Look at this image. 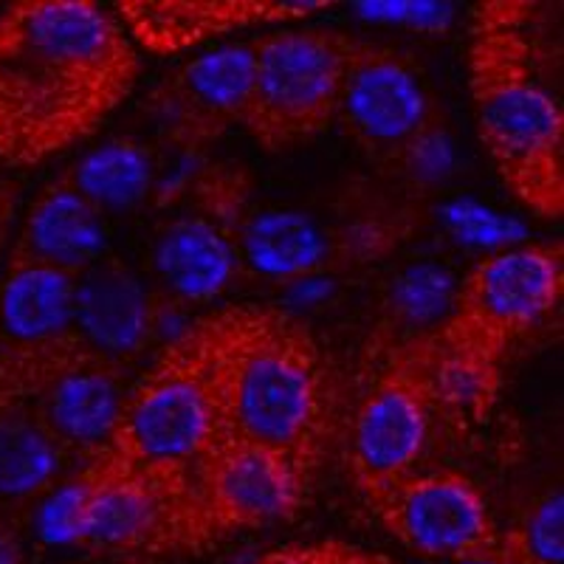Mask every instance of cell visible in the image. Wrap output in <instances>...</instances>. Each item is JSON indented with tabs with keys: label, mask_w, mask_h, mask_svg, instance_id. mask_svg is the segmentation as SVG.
<instances>
[{
	"label": "cell",
	"mask_w": 564,
	"mask_h": 564,
	"mask_svg": "<svg viewBox=\"0 0 564 564\" xmlns=\"http://www.w3.org/2000/svg\"><path fill=\"white\" fill-rule=\"evenodd\" d=\"M122 23L90 0L0 12V164L34 167L97 133L139 79Z\"/></svg>",
	"instance_id": "6da1fadb"
},
{
	"label": "cell",
	"mask_w": 564,
	"mask_h": 564,
	"mask_svg": "<svg viewBox=\"0 0 564 564\" xmlns=\"http://www.w3.org/2000/svg\"><path fill=\"white\" fill-rule=\"evenodd\" d=\"M181 336L204 372L220 437L280 452L311 480L336 432V384L305 325L271 305H226Z\"/></svg>",
	"instance_id": "7a4b0ae2"
},
{
	"label": "cell",
	"mask_w": 564,
	"mask_h": 564,
	"mask_svg": "<svg viewBox=\"0 0 564 564\" xmlns=\"http://www.w3.org/2000/svg\"><path fill=\"white\" fill-rule=\"evenodd\" d=\"M522 7L480 9L468 45V85L494 167L528 209L558 218L564 209V119L533 68Z\"/></svg>",
	"instance_id": "3957f363"
},
{
	"label": "cell",
	"mask_w": 564,
	"mask_h": 564,
	"mask_svg": "<svg viewBox=\"0 0 564 564\" xmlns=\"http://www.w3.org/2000/svg\"><path fill=\"white\" fill-rule=\"evenodd\" d=\"M70 545L119 553H198L218 545L195 477L135 466L113 452L85 460L77 475Z\"/></svg>",
	"instance_id": "277c9868"
},
{
	"label": "cell",
	"mask_w": 564,
	"mask_h": 564,
	"mask_svg": "<svg viewBox=\"0 0 564 564\" xmlns=\"http://www.w3.org/2000/svg\"><path fill=\"white\" fill-rule=\"evenodd\" d=\"M356 37L330 29H282L251 40L254 79L246 130L265 150H291L336 122Z\"/></svg>",
	"instance_id": "5b68a950"
},
{
	"label": "cell",
	"mask_w": 564,
	"mask_h": 564,
	"mask_svg": "<svg viewBox=\"0 0 564 564\" xmlns=\"http://www.w3.org/2000/svg\"><path fill=\"white\" fill-rule=\"evenodd\" d=\"M218 437L204 372L184 336H175L124 395L108 452L135 466L193 475Z\"/></svg>",
	"instance_id": "8992f818"
},
{
	"label": "cell",
	"mask_w": 564,
	"mask_h": 564,
	"mask_svg": "<svg viewBox=\"0 0 564 564\" xmlns=\"http://www.w3.org/2000/svg\"><path fill=\"white\" fill-rule=\"evenodd\" d=\"M562 249L517 243L482 257L457 282L452 314L437 325L443 336L500 365L508 347L545 319L562 300Z\"/></svg>",
	"instance_id": "52a82bcc"
},
{
	"label": "cell",
	"mask_w": 564,
	"mask_h": 564,
	"mask_svg": "<svg viewBox=\"0 0 564 564\" xmlns=\"http://www.w3.org/2000/svg\"><path fill=\"white\" fill-rule=\"evenodd\" d=\"M365 497L381 525L410 551L441 562L497 564L500 533L468 477L410 471Z\"/></svg>",
	"instance_id": "ba28073f"
},
{
	"label": "cell",
	"mask_w": 564,
	"mask_h": 564,
	"mask_svg": "<svg viewBox=\"0 0 564 564\" xmlns=\"http://www.w3.org/2000/svg\"><path fill=\"white\" fill-rule=\"evenodd\" d=\"M34 376L26 404L59 449L83 460L108 452L124 404L122 367L102 359L77 339L32 347Z\"/></svg>",
	"instance_id": "9c48e42d"
},
{
	"label": "cell",
	"mask_w": 564,
	"mask_h": 564,
	"mask_svg": "<svg viewBox=\"0 0 564 564\" xmlns=\"http://www.w3.org/2000/svg\"><path fill=\"white\" fill-rule=\"evenodd\" d=\"M206 520L218 536L291 520L305 500V475L265 446L215 441L193 471Z\"/></svg>",
	"instance_id": "30bf717a"
},
{
	"label": "cell",
	"mask_w": 564,
	"mask_h": 564,
	"mask_svg": "<svg viewBox=\"0 0 564 564\" xmlns=\"http://www.w3.org/2000/svg\"><path fill=\"white\" fill-rule=\"evenodd\" d=\"M336 119L361 148L398 161L412 139L432 124L430 97L401 54L359 40L347 65Z\"/></svg>",
	"instance_id": "8fae6325"
},
{
	"label": "cell",
	"mask_w": 564,
	"mask_h": 564,
	"mask_svg": "<svg viewBox=\"0 0 564 564\" xmlns=\"http://www.w3.org/2000/svg\"><path fill=\"white\" fill-rule=\"evenodd\" d=\"M432 415L410 370L392 359L352 412L347 435V466L361 494L415 471L430 441Z\"/></svg>",
	"instance_id": "7c38bea8"
},
{
	"label": "cell",
	"mask_w": 564,
	"mask_h": 564,
	"mask_svg": "<svg viewBox=\"0 0 564 564\" xmlns=\"http://www.w3.org/2000/svg\"><path fill=\"white\" fill-rule=\"evenodd\" d=\"M254 79L251 43L224 45L189 59L155 88L150 99L155 122L167 139L198 148L240 124Z\"/></svg>",
	"instance_id": "4fadbf2b"
},
{
	"label": "cell",
	"mask_w": 564,
	"mask_h": 564,
	"mask_svg": "<svg viewBox=\"0 0 564 564\" xmlns=\"http://www.w3.org/2000/svg\"><path fill=\"white\" fill-rule=\"evenodd\" d=\"M327 7L325 0H124L119 20L144 52L178 54L229 34L300 23Z\"/></svg>",
	"instance_id": "5bb4252c"
},
{
	"label": "cell",
	"mask_w": 564,
	"mask_h": 564,
	"mask_svg": "<svg viewBox=\"0 0 564 564\" xmlns=\"http://www.w3.org/2000/svg\"><path fill=\"white\" fill-rule=\"evenodd\" d=\"M153 302L144 282L119 260H97L77 276L74 334L88 350L122 367L153 334Z\"/></svg>",
	"instance_id": "9a60e30c"
},
{
	"label": "cell",
	"mask_w": 564,
	"mask_h": 564,
	"mask_svg": "<svg viewBox=\"0 0 564 564\" xmlns=\"http://www.w3.org/2000/svg\"><path fill=\"white\" fill-rule=\"evenodd\" d=\"M395 361L410 370L432 412L449 417L480 421L500 392V365L455 345L437 327L398 347Z\"/></svg>",
	"instance_id": "2e32d148"
},
{
	"label": "cell",
	"mask_w": 564,
	"mask_h": 564,
	"mask_svg": "<svg viewBox=\"0 0 564 564\" xmlns=\"http://www.w3.org/2000/svg\"><path fill=\"white\" fill-rule=\"evenodd\" d=\"M102 212L94 209L65 181L43 189L26 215L12 260H29L79 276L102 260Z\"/></svg>",
	"instance_id": "e0dca14e"
},
{
	"label": "cell",
	"mask_w": 564,
	"mask_h": 564,
	"mask_svg": "<svg viewBox=\"0 0 564 564\" xmlns=\"http://www.w3.org/2000/svg\"><path fill=\"white\" fill-rule=\"evenodd\" d=\"M153 263L164 289L181 302H209L235 282L240 254L220 220L184 215L159 235Z\"/></svg>",
	"instance_id": "ac0fdd59"
},
{
	"label": "cell",
	"mask_w": 564,
	"mask_h": 564,
	"mask_svg": "<svg viewBox=\"0 0 564 564\" xmlns=\"http://www.w3.org/2000/svg\"><path fill=\"white\" fill-rule=\"evenodd\" d=\"M77 276L29 260H9L0 285V341L43 347L74 334Z\"/></svg>",
	"instance_id": "d6986e66"
},
{
	"label": "cell",
	"mask_w": 564,
	"mask_h": 564,
	"mask_svg": "<svg viewBox=\"0 0 564 564\" xmlns=\"http://www.w3.org/2000/svg\"><path fill=\"white\" fill-rule=\"evenodd\" d=\"M65 452L29 404L0 412V508L20 513L59 482Z\"/></svg>",
	"instance_id": "ffe728a7"
},
{
	"label": "cell",
	"mask_w": 564,
	"mask_h": 564,
	"mask_svg": "<svg viewBox=\"0 0 564 564\" xmlns=\"http://www.w3.org/2000/svg\"><path fill=\"white\" fill-rule=\"evenodd\" d=\"M240 263L260 276L282 282H300L314 276L330 254V243L322 226L305 212L269 209L260 212L240 229Z\"/></svg>",
	"instance_id": "44dd1931"
},
{
	"label": "cell",
	"mask_w": 564,
	"mask_h": 564,
	"mask_svg": "<svg viewBox=\"0 0 564 564\" xmlns=\"http://www.w3.org/2000/svg\"><path fill=\"white\" fill-rule=\"evenodd\" d=\"M153 155L139 141L119 139L90 150L63 178L94 209H130L153 189Z\"/></svg>",
	"instance_id": "7402d4cb"
},
{
	"label": "cell",
	"mask_w": 564,
	"mask_h": 564,
	"mask_svg": "<svg viewBox=\"0 0 564 564\" xmlns=\"http://www.w3.org/2000/svg\"><path fill=\"white\" fill-rule=\"evenodd\" d=\"M457 282L446 269L421 263L392 282L390 305L401 322L412 327H437L452 314Z\"/></svg>",
	"instance_id": "603a6c76"
},
{
	"label": "cell",
	"mask_w": 564,
	"mask_h": 564,
	"mask_svg": "<svg viewBox=\"0 0 564 564\" xmlns=\"http://www.w3.org/2000/svg\"><path fill=\"white\" fill-rule=\"evenodd\" d=\"M564 506L562 494H551L539 502L525 525L500 536L497 564H558L564 553Z\"/></svg>",
	"instance_id": "cb8c5ba5"
},
{
	"label": "cell",
	"mask_w": 564,
	"mask_h": 564,
	"mask_svg": "<svg viewBox=\"0 0 564 564\" xmlns=\"http://www.w3.org/2000/svg\"><path fill=\"white\" fill-rule=\"evenodd\" d=\"M443 220L457 240L482 249H508L522 238V226L511 218L475 204V200H455L443 209Z\"/></svg>",
	"instance_id": "d4e9b609"
},
{
	"label": "cell",
	"mask_w": 564,
	"mask_h": 564,
	"mask_svg": "<svg viewBox=\"0 0 564 564\" xmlns=\"http://www.w3.org/2000/svg\"><path fill=\"white\" fill-rule=\"evenodd\" d=\"M398 164H404L417 181H437L452 167V144L435 122L412 139L410 148L401 153Z\"/></svg>",
	"instance_id": "484cf974"
},
{
	"label": "cell",
	"mask_w": 564,
	"mask_h": 564,
	"mask_svg": "<svg viewBox=\"0 0 564 564\" xmlns=\"http://www.w3.org/2000/svg\"><path fill=\"white\" fill-rule=\"evenodd\" d=\"M29 401V361L20 347L0 341V412Z\"/></svg>",
	"instance_id": "4316f807"
},
{
	"label": "cell",
	"mask_w": 564,
	"mask_h": 564,
	"mask_svg": "<svg viewBox=\"0 0 564 564\" xmlns=\"http://www.w3.org/2000/svg\"><path fill=\"white\" fill-rule=\"evenodd\" d=\"M370 18L384 20H410V23H423V20H441L443 9L437 3H372Z\"/></svg>",
	"instance_id": "83f0119b"
},
{
	"label": "cell",
	"mask_w": 564,
	"mask_h": 564,
	"mask_svg": "<svg viewBox=\"0 0 564 564\" xmlns=\"http://www.w3.org/2000/svg\"><path fill=\"white\" fill-rule=\"evenodd\" d=\"M23 558L20 513L0 508V564H23Z\"/></svg>",
	"instance_id": "f1b7e54d"
},
{
	"label": "cell",
	"mask_w": 564,
	"mask_h": 564,
	"mask_svg": "<svg viewBox=\"0 0 564 564\" xmlns=\"http://www.w3.org/2000/svg\"><path fill=\"white\" fill-rule=\"evenodd\" d=\"M14 200H18V193H14V184L7 178V175L0 173V243H3V238H7L9 224H12Z\"/></svg>",
	"instance_id": "f546056e"
}]
</instances>
